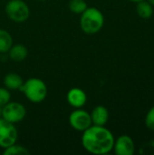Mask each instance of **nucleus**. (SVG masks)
I'll return each instance as SVG.
<instances>
[{
    "label": "nucleus",
    "mask_w": 154,
    "mask_h": 155,
    "mask_svg": "<svg viewBox=\"0 0 154 155\" xmlns=\"http://www.w3.org/2000/svg\"><path fill=\"white\" fill-rule=\"evenodd\" d=\"M26 115L25 107L18 102H8L2 107V118L11 124L22 122Z\"/></svg>",
    "instance_id": "obj_5"
},
{
    "label": "nucleus",
    "mask_w": 154,
    "mask_h": 155,
    "mask_svg": "<svg viewBox=\"0 0 154 155\" xmlns=\"http://www.w3.org/2000/svg\"><path fill=\"white\" fill-rule=\"evenodd\" d=\"M117 155H133L135 152V143L129 135H121L114 141L113 149Z\"/></svg>",
    "instance_id": "obj_8"
},
{
    "label": "nucleus",
    "mask_w": 154,
    "mask_h": 155,
    "mask_svg": "<svg viewBox=\"0 0 154 155\" xmlns=\"http://www.w3.org/2000/svg\"><path fill=\"white\" fill-rule=\"evenodd\" d=\"M7 53L9 58L12 61L19 63V62H23L27 57L28 50L24 45L16 44V45H13Z\"/></svg>",
    "instance_id": "obj_11"
},
{
    "label": "nucleus",
    "mask_w": 154,
    "mask_h": 155,
    "mask_svg": "<svg viewBox=\"0 0 154 155\" xmlns=\"http://www.w3.org/2000/svg\"><path fill=\"white\" fill-rule=\"evenodd\" d=\"M4 155H27L30 153V152L24 146L14 143L6 148L4 149L3 152Z\"/></svg>",
    "instance_id": "obj_15"
},
{
    "label": "nucleus",
    "mask_w": 154,
    "mask_h": 155,
    "mask_svg": "<svg viewBox=\"0 0 154 155\" xmlns=\"http://www.w3.org/2000/svg\"><path fill=\"white\" fill-rule=\"evenodd\" d=\"M87 7V4L84 0H70L69 2V9L71 12L77 15H81Z\"/></svg>",
    "instance_id": "obj_16"
},
{
    "label": "nucleus",
    "mask_w": 154,
    "mask_h": 155,
    "mask_svg": "<svg viewBox=\"0 0 154 155\" xmlns=\"http://www.w3.org/2000/svg\"><path fill=\"white\" fill-rule=\"evenodd\" d=\"M13 45V38L10 33L0 28V54H5Z\"/></svg>",
    "instance_id": "obj_14"
},
{
    "label": "nucleus",
    "mask_w": 154,
    "mask_h": 155,
    "mask_svg": "<svg viewBox=\"0 0 154 155\" xmlns=\"http://www.w3.org/2000/svg\"><path fill=\"white\" fill-rule=\"evenodd\" d=\"M129 1H131V2H134V3H138V2H141V1H143V0H129Z\"/></svg>",
    "instance_id": "obj_19"
},
{
    "label": "nucleus",
    "mask_w": 154,
    "mask_h": 155,
    "mask_svg": "<svg viewBox=\"0 0 154 155\" xmlns=\"http://www.w3.org/2000/svg\"><path fill=\"white\" fill-rule=\"evenodd\" d=\"M11 94L9 90L5 87H0V107L5 105L8 102H10Z\"/></svg>",
    "instance_id": "obj_17"
},
{
    "label": "nucleus",
    "mask_w": 154,
    "mask_h": 155,
    "mask_svg": "<svg viewBox=\"0 0 154 155\" xmlns=\"http://www.w3.org/2000/svg\"><path fill=\"white\" fill-rule=\"evenodd\" d=\"M27 100L38 104L43 102L47 95V86L45 83L39 78L32 77L24 82L20 90Z\"/></svg>",
    "instance_id": "obj_3"
},
{
    "label": "nucleus",
    "mask_w": 154,
    "mask_h": 155,
    "mask_svg": "<svg viewBox=\"0 0 154 155\" xmlns=\"http://www.w3.org/2000/svg\"><path fill=\"white\" fill-rule=\"evenodd\" d=\"M69 124L73 129L78 132H84L93 125L90 114L82 108H77L71 113L69 116Z\"/></svg>",
    "instance_id": "obj_7"
},
{
    "label": "nucleus",
    "mask_w": 154,
    "mask_h": 155,
    "mask_svg": "<svg viewBox=\"0 0 154 155\" xmlns=\"http://www.w3.org/2000/svg\"><path fill=\"white\" fill-rule=\"evenodd\" d=\"M24 84L23 78L16 73H8L4 78L5 87L8 90H20L21 86Z\"/></svg>",
    "instance_id": "obj_12"
},
{
    "label": "nucleus",
    "mask_w": 154,
    "mask_h": 155,
    "mask_svg": "<svg viewBox=\"0 0 154 155\" xmlns=\"http://www.w3.org/2000/svg\"><path fill=\"white\" fill-rule=\"evenodd\" d=\"M92 123L94 125L104 126L109 120V111L103 105L95 106L90 114Z\"/></svg>",
    "instance_id": "obj_10"
},
{
    "label": "nucleus",
    "mask_w": 154,
    "mask_h": 155,
    "mask_svg": "<svg viewBox=\"0 0 154 155\" xmlns=\"http://www.w3.org/2000/svg\"><path fill=\"white\" fill-rule=\"evenodd\" d=\"M103 14L96 7H87L81 14L80 26L87 35H94L98 33L103 26Z\"/></svg>",
    "instance_id": "obj_2"
},
{
    "label": "nucleus",
    "mask_w": 154,
    "mask_h": 155,
    "mask_svg": "<svg viewBox=\"0 0 154 155\" xmlns=\"http://www.w3.org/2000/svg\"><path fill=\"white\" fill-rule=\"evenodd\" d=\"M7 17L16 23H22L28 19L30 8L23 0H10L5 8Z\"/></svg>",
    "instance_id": "obj_4"
},
{
    "label": "nucleus",
    "mask_w": 154,
    "mask_h": 155,
    "mask_svg": "<svg viewBox=\"0 0 154 155\" xmlns=\"http://www.w3.org/2000/svg\"><path fill=\"white\" fill-rule=\"evenodd\" d=\"M148 2L151 4V5H154V0H148Z\"/></svg>",
    "instance_id": "obj_20"
},
{
    "label": "nucleus",
    "mask_w": 154,
    "mask_h": 155,
    "mask_svg": "<svg viewBox=\"0 0 154 155\" xmlns=\"http://www.w3.org/2000/svg\"><path fill=\"white\" fill-rule=\"evenodd\" d=\"M153 5H151L148 1L143 0L137 3L136 11L140 17L143 19H149L153 15Z\"/></svg>",
    "instance_id": "obj_13"
},
{
    "label": "nucleus",
    "mask_w": 154,
    "mask_h": 155,
    "mask_svg": "<svg viewBox=\"0 0 154 155\" xmlns=\"http://www.w3.org/2000/svg\"><path fill=\"white\" fill-rule=\"evenodd\" d=\"M66 100L72 107L75 109L82 108L87 102V95L83 89L79 87H74L67 92Z\"/></svg>",
    "instance_id": "obj_9"
},
{
    "label": "nucleus",
    "mask_w": 154,
    "mask_h": 155,
    "mask_svg": "<svg viewBox=\"0 0 154 155\" xmlns=\"http://www.w3.org/2000/svg\"><path fill=\"white\" fill-rule=\"evenodd\" d=\"M39 1H45V0H39Z\"/></svg>",
    "instance_id": "obj_22"
},
{
    "label": "nucleus",
    "mask_w": 154,
    "mask_h": 155,
    "mask_svg": "<svg viewBox=\"0 0 154 155\" xmlns=\"http://www.w3.org/2000/svg\"><path fill=\"white\" fill-rule=\"evenodd\" d=\"M18 133L14 125L2 117L0 118V147L5 149L16 143Z\"/></svg>",
    "instance_id": "obj_6"
},
{
    "label": "nucleus",
    "mask_w": 154,
    "mask_h": 155,
    "mask_svg": "<svg viewBox=\"0 0 154 155\" xmlns=\"http://www.w3.org/2000/svg\"><path fill=\"white\" fill-rule=\"evenodd\" d=\"M114 136L104 126L91 125L83 132L82 145L85 151L95 155L109 153L113 149Z\"/></svg>",
    "instance_id": "obj_1"
},
{
    "label": "nucleus",
    "mask_w": 154,
    "mask_h": 155,
    "mask_svg": "<svg viewBox=\"0 0 154 155\" xmlns=\"http://www.w3.org/2000/svg\"><path fill=\"white\" fill-rule=\"evenodd\" d=\"M145 125L149 130L154 131V106L149 110V112L146 114Z\"/></svg>",
    "instance_id": "obj_18"
},
{
    "label": "nucleus",
    "mask_w": 154,
    "mask_h": 155,
    "mask_svg": "<svg viewBox=\"0 0 154 155\" xmlns=\"http://www.w3.org/2000/svg\"><path fill=\"white\" fill-rule=\"evenodd\" d=\"M2 116V107H0V118Z\"/></svg>",
    "instance_id": "obj_21"
}]
</instances>
